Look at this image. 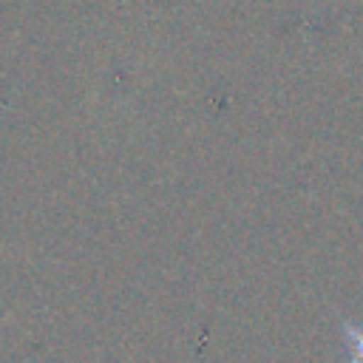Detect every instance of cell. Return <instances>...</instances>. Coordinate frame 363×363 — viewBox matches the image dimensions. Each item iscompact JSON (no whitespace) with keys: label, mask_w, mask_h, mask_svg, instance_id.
<instances>
[{"label":"cell","mask_w":363,"mask_h":363,"mask_svg":"<svg viewBox=\"0 0 363 363\" xmlns=\"http://www.w3.org/2000/svg\"><path fill=\"white\" fill-rule=\"evenodd\" d=\"M340 337H343V363H363V318H343Z\"/></svg>","instance_id":"obj_1"}]
</instances>
